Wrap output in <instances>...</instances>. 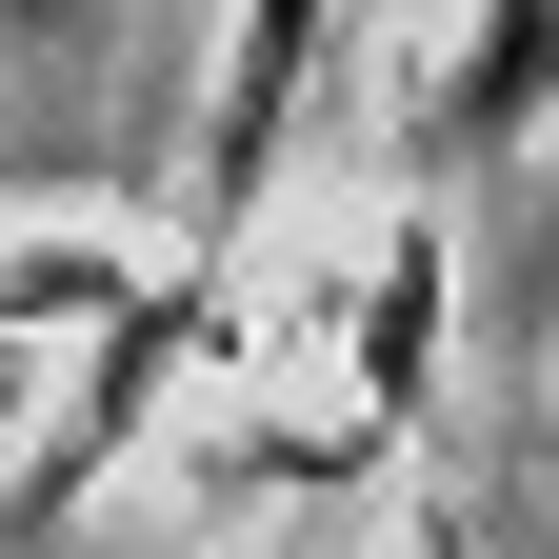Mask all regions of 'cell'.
I'll return each mask as SVG.
<instances>
[{
	"instance_id": "cell-1",
	"label": "cell",
	"mask_w": 559,
	"mask_h": 559,
	"mask_svg": "<svg viewBox=\"0 0 559 559\" xmlns=\"http://www.w3.org/2000/svg\"><path fill=\"white\" fill-rule=\"evenodd\" d=\"M320 40H340V0H240V60H221V120H200V221H240V200H260L280 120H300V81H320Z\"/></svg>"
},
{
	"instance_id": "cell-2",
	"label": "cell",
	"mask_w": 559,
	"mask_h": 559,
	"mask_svg": "<svg viewBox=\"0 0 559 559\" xmlns=\"http://www.w3.org/2000/svg\"><path fill=\"white\" fill-rule=\"evenodd\" d=\"M559 100V0H479V40H460V81L419 100V160H479V140H520Z\"/></svg>"
},
{
	"instance_id": "cell-3",
	"label": "cell",
	"mask_w": 559,
	"mask_h": 559,
	"mask_svg": "<svg viewBox=\"0 0 559 559\" xmlns=\"http://www.w3.org/2000/svg\"><path fill=\"white\" fill-rule=\"evenodd\" d=\"M539 479H559V400H539Z\"/></svg>"
}]
</instances>
